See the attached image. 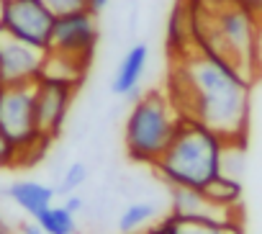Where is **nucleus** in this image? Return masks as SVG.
Returning <instances> with one entry per match:
<instances>
[{"label":"nucleus","instance_id":"obj_1","mask_svg":"<svg viewBox=\"0 0 262 234\" xmlns=\"http://www.w3.org/2000/svg\"><path fill=\"white\" fill-rule=\"evenodd\" d=\"M249 88L231 62L193 49L172 62L170 98L183 116L201 121L224 142H244L249 129Z\"/></svg>","mask_w":262,"mask_h":234},{"label":"nucleus","instance_id":"obj_2","mask_svg":"<svg viewBox=\"0 0 262 234\" xmlns=\"http://www.w3.org/2000/svg\"><path fill=\"white\" fill-rule=\"evenodd\" d=\"M224 147L226 142L216 132L183 116L172 142L152 170L165 188H206L216 175H221Z\"/></svg>","mask_w":262,"mask_h":234},{"label":"nucleus","instance_id":"obj_3","mask_svg":"<svg viewBox=\"0 0 262 234\" xmlns=\"http://www.w3.org/2000/svg\"><path fill=\"white\" fill-rule=\"evenodd\" d=\"M180 121L183 113L167 90H147L134 98L123 121V150L128 160L152 167L172 142Z\"/></svg>","mask_w":262,"mask_h":234},{"label":"nucleus","instance_id":"obj_4","mask_svg":"<svg viewBox=\"0 0 262 234\" xmlns=\"http://www.w3.org/2000/svg\"><path fill=\"white\" fill-rule=\"evenodd\" d=\"M100 41V24L93 11H80L70 16H57L52 39H49V54L67 62L80 75H88L95 62V49Z\"/></svg>","mask_w":262,"mask_h":234},{"label":"nucleus","instance_id":"obj_5","mask_svg":"<svg viewBox=\"0 0 262 234\" xmlns=\"http://www.w3.org/2000/svg\"><path fill=\"white\" fill-rule=\"evenodd\" d=\"M75 82L59 80V77H47L41 75L34 82V108H36V126L41 132V137H47L49 142H54L64 124H67V116L72 108V100L77 95Z\"/></svg>","mask_w":262,"mask_h":234},{"label":"nucleus","instance_id":"obj_6","mask_svg":"<svg viewBox=\"0 0 262 234\" xmlns=\"http://www.w3.org/2000/svg\"><path fill=\"white\" fill-rule=\"evenodd\" d=\"M54 18L57 16L41 0H6L3 3V31L44 52L49 49Z\"/></svg>","mask_w":262,"mask_h":234},{"label":"nucleus","instance_id":"obj_7","mask_svg":"<svg viewBox=\"0 0 262 234\" xmlns=\"http://www.w3.org/2000/svg\"><path fill=\"white\" fill-rule=\"evenodd\" d=\"M47 52L0 29V85H34L41 77Z\"/></svg>","mask_w":262,"mask_h":234},{"label":"nucleus","instance_id":"obj_8","mask_svg":"<svg viewBox=\"0 0 262 234\" xmlns=\"http://www.w3.org/2000/svg\"><path fill=\"white\" fill-rule=\"evenodd\" d=\"M170 190V214L175 216H190V219H208L219 224H242L239 211L221 208L208 201V196L201 188H167Z\"/></svg>","mask_w":262,"mask_h":234},{"label":"nucleus","instance_id":"obj_9","mask_svg":"<svg viewBox=\"0 0 262 234\" xmlns=\"http://www.w3.org/2000/svg\"><path fill=\"white\" fill-rule=\"evenodd\" d=\"M147 65H149V47H147L144 41L131 44V47L123 52V57L118 59L116 70H113L111 93L118 95V98H128V100L139 98V95H142L139 88H142Z\"/></svg>","mask_w":262,"mask_h":234},{"label":"nucleus","instance_id":"obj_10","mask_svg":"<svg viewBox=\"0 0 262 234\" xmlns=\"http://www.w3.org/2000/svg\"><path fill=\"white\" fill-rule=\"evenodd\" d=\"M8 198L21 208L26 211L31 219H36L44 208H49L57 198V190L54 185H47V183H39V180H16L8 190Z\"/></svg>","mask_w":262,"mask_h":234},{"label":"nucleus","instance_id":"obj_11","mask_svg":"<svg viewBox=\"0 0 262 234\" xmlns=\"http://www.w3.org/2000/svg\"><path fill=\"white\" fill-rule=\"evenodd\" d=\"M167 214V211H165ZM162 208H160V203H155V201H131L121 214H118V219H116V229H118V234H137V231H142V229H149L152 224H157L162 216Z\"/></svg>","mask_w":262,"mask_h":234},{"label":"nucleus","instance_id":"obj_12","mask_svg":"<svg viewBox=\"0 0 262 234\" xmlns=\"http://www.w3.org/2000/svg\"><path fill=\"white\" fill-rule=\"evenodd\" d=\"M160 224L167 234H244L242 224H219V221H208V219L175 216L170 211L160 219Z\"/></svg>","mask_w":262,"mask_h":234},{"label":"nucleus","instance_id":"obj_13","mask_svg":"<svg viewBox=\"0 0 262 234\" xmlns=\"http://www.w3.org/2000/svg\"><path fill=\"white\" fill-rule=\"evenodd\" d=\"M211 203L221 206V208H229V211H239L242 208V183L236 178H229V175H216L206 188H201Z\"/></svg>","mask_w":262,"mask_h":234},{"label":"nucleus","instance_id":"obj_14","mask_svg":"<svg viewBox=\"0 0 262 234\" xmlns=\"http://www.w3.org/2000/svg\"><path fill=\"white\" fill-rule=\"evenodd\" d=\"M36 221L47 234H77V216L64 203H52L36 216Z\"/></svg>","mask_w":262,"mask_h":234},{"label":"nucleus","instance_id":"obj_15","mask_svg":"<svg viewBox=\"0 0 262 234\" xmlns=\"http://www.w3.org/2000/svg\"><path fill=\"white\" fill-rule=\"evenodd\" d=\"M88 165L85 162H72L62 170V178H59V185H54L57 196H70V193H77L85 183H88Z\"/></svg>","mask_w":262,"mask_h":234},{"label":"nucleus","instance_id":"obj_16","mask_svg":"<svg viewBox=\"0 0 262 234\" xmlns=\"http://www.w3.org/2000/svg\"><path fill=\"white\" fill-rule=\"evenodd\" d=\"M54 16H70L80 11H90V0H41Z\"/></svg>","mask_w":262,"mask_h":234},{"label":"nucleus","instance_id":"obj_17","mask_svg":"<svg viewBox=\"0 0 262 234\" xmlns=\"http://www.w3.org/2000/svg\"><path fill=\"white\" fill-rule=\"evenodd\" d=\"M11 167H16V147L0 132V170H11Z\"/></svg>","mask_w":262,"mask_h":234},{"label":"nucleus","instance_id":"obj_18","mask_svg":"<svg viewBox=\"0 0 262 234\" xmlns=\"http://www.w3.org/2000/svg\"><path fill=\"white\" fill-rule=\"evenodd\" d=\"M252 67H254V77H257V75H262V16H257L254 47H252Z\"/></svg>","mask_w":262,"mask_h":234},{"label":"nucleus","instance_id":"obj_19","mask_svg":"<svg viewBox=\"0 0 262 234\" xmlns=\"http://www.w3.org/2000/svg\"><path fill=\"white\" fill-rule=\"evenodd\" d=\"M64 206H67V208H70L75 216L85 211V201H82L77 193H70V196H64Z\"/></svg>","mask_w":262,"mask_h":234},{"label":"nucleus","instance_id":"obj_20","mask_svg":"<svg viewBox=\"0 0 262 234\" xmlns=\"http://www.w3.org/2000/svg\"><path fill=\"white\" fill-rule=\"evenodd\" d=\"M18 234H47V231L39 226L36 219H31V221H24V224L18 226Z\"/></svg>","mask_w":262,"mask_h":234},{"label":"nucleus","instance_id":"obj_21","mask_svg":"<svg viewBox=\"0 0 262 234\" xmlns=\"http://www.w3.org/2000/svg\"><path fill=\"white\" fill-rule=\"evenodd\" d=\"M236 6L247 8V11L254 13V16H262V0H236Z\"/></svg>","mask_w":262,"mask_h":234},{"label":"nucleus","instance_id":"obj_22","mask_svg":"<svg viewBox=\"0 0 262 234\" xmlns=\"http://www.w3.org/2000/svg\"><path fill=\"white\" fill-rule=\"evenodd\" d=\"M108 6H111V0H90V11H93L95 16H100Z\"/></svg>","mask_w":262,"mask_h":234},{"label":"nucleus","instance_id":"obj_23","mask_svg":"<svg viewBox=\"0 0 262 234\" xmlns=\"http://www.w3.org/2000/svg\"><path fill=\"white\" fill-rule=\"evenodd\" d=\"M137 234H167L165 229H162V224L157 221V224H152L149 229H142V231H137Z\"/></svg>","mask_w":262,"mask_h":234},{"label":"nucleus","instance_id":"obj_24","mask_svg":"<svg viewBox=\"0 0 262 234\" xmlns=\"http://www.w3.org/2000/svg\"><path fill=\"white\" fill-rule=\"evenodd\" d=\"M0 234H13L11 231V226H8V221H6V216L0 214Z\"/></svg>","mask_w":262,"mask_h":234}]
</instances>
